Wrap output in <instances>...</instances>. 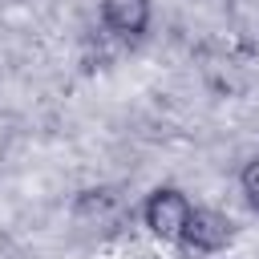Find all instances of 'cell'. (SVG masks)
<instances>
[{"label":"cell","mask_w":259,"mask_h":259,"mask_svg":"<svg viewBox=\"0 0 259 259\" xmlns=\"http://www.w3.org/2000/svg\"><path fill=\"white\" fill-rule=\"evenodd\" d=\"M130 219H134V206L117 186H89L73 198V223L97 239L117 235L121 227H130Z\"/></svg>","instance_id":"1"},{"label":"cell","mask_w":259,"mask_h":259,"mask_svg":"<svg viewBox=\"0 0 259 259\" xmlns=\"http://www.w3.org/2000/svg\"><path fill=\"white\" fill-rule=\"evenodd\" d=\"M194 202L178 190V186H154L142 202V223L154 239L162 243H178L182 231H186V219H190Z\"/></svg>","instance_id":"2"},{"label":"cell","mask_w":259,"mask_h":259,"mask_svg":"<svg viewBox=\"0 0 259 259\" xmlns=\"http://www.w3.org/2000/svg\"><path fill=\"white\" fill-rule=\"evenodd\" d=\"M231 239H235V223H231L223 210H214V206H194L190 219H186V231H182L178 247L194 259V255H219V251H227Z\"/></svg>","instance_id":"3"},{"label":"cell","mask_w":259,"mask_h":259,"mask_svg":"<svg viewBox=\"0 0 259 259\" xmlns=\"http://www.w3.org/2000/svg\"><path fill=\"white\" fill-rule=\"evenodd\" d=\"M150 16H154L150 0H101V24L121 40H142Z\"/></svg>","instance_id":"4"},{"label":"cell","mask_w":259,"mask_h":259,"mask_svg":"<svg viewBox=\"0 0 259 259\" xmlns=\"http://www.w3.org/2000/svg\"><path fill=\"white\" fill-rule=\"evenodd\" d=\"M239 190H243V198H247V206L259 214V158H251L243 170H239Z\"/></svg>","instance_id":"5"}]
</instances>
